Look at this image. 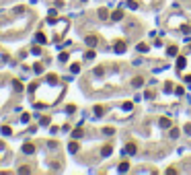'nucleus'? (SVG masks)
I'll use <instances>...</instances> for the list:
<instances>
[{
    "mask_svg": "<svg viewBox=\"0 0 191 175\" xmlns=\"http://www.w3.org/2000/svg\"><path fill=\"white\" fill-rule=\"evenodd\" d=\"M23 153H25V155H33V153H35V146L31 144V142H27V144H23Z\"/></svg>",
    "mask_w": 191,
    "mask_h": 175,
    "instance_id": "1",
    "label": "nucleus"
},
{
    "mask_svg": "<svg viewBox=\"0 0 191 175\" xmlns=\"http://www.w3.org/2000/svg\"><path fill=\"white\" fill-rule=\"evenodd\" d=\"M123 153L125 155H136V144H128V146L123 148Z\"/></svg>",
    "mask_w": 191,
    "mask_h": 175,
    "instance_id": "4",
    "label": "nucleus"
},
{
    "mask_svg": "<svg viewBox=\"0 0 191 175\" xmlns=\"http://www.w3.org/2000/svg\"><path fill=\"white\" fill-rule=\"evenodd\" d=\"M113 21H121V10H117V13H113V17H111Z\"/></svg>",
    "mask_w": 191,
    "mask_h": 175,
    "instance_id": "16",
    "label": "nucleus"
},
{
    "mask_svg": "<svg viewBox=\"0 0 191 175\" xmlns=\"http://www.w3.org/2000/svg\"><path fill=\"white\" fill-rule=\"evenodd\" d=\"M166 54H169V56H177V47H175V46H171L169 50H166Z\"/></svg>",
    "mask_w": 191,
    "mask_h": 175,
    "instance_id": "12",
    "label": "nucleus"
},
{
    "mask_svg": "<svg viewBox=\"0 0 191 175\" xmlns=\"http://www.w3.org/2000/svg\"><path fill=\"white\" fill-rule=\"evenodd\" d=\"M185 134L191 136V124H187V126H185Z\"/></svg>",
    "mask_w": 191,
    "mask_h": 175,
    "instance_id": "29",
    "label": "nucleus"
},
{
    "mask_svg": "<svg viewBox=\"0 0 191 175\" xmlns=\"http://www.w3.org/2000/svg\"><path fill=\"white\" fill-rule=\"evenodd\" d=\"M128 6H130L132 10H136V8H138V2H134V0H130V2H128Z\"/></svg>",
    "mask_w": 191,
    "mask_h": 175,
    "instance_id": "21",
    "label": "nucleus"
},
{
    "mask_svg": "<svg viewBox=\"0 0 191 175\" xmlns=\"http://www.w3.org/2000/svg\"><path fill=\"white\" fill-rule=\"evenodd\" d=\"M86 46H89V47H95L97 46V37H95V35H89V37H86Z\"/></svg>",
    "mask_w": 191,
    "mask_h": 175,
    "instance_id": "6",
    "label": "nucleus"
},
{
    "mask_svg": "<svg viewBox=\"0 0 191 175\" xmlns=\"http://www.w3.org/2000/svg\"><path fill=\"white\" fill-rule=\"evenodd\" d=\"M74 109H76L74 105H68V107H66V111H68V113H74Z\"/></svg>",
    "mask_w": 191,
    "mask_h": 175,
    "instance_id": "28",
    "label": "nucleus"
},
{
    "mask_svg": "<svg viewBox=\"0 0 191 175\" xmlns=\"http://www.w3.org/2000/svg\"><path fill=\"white\" fill-rule=\"evenodd\" d=\"M29 171H31L29 167H21V169H19V173H29Z\"/></svg>",
    "mask_w": 191,
    "mask_h": 175,
    "instance_id": "26",
    "label": "nucleus"
},
{
    "mask_svg": "<svg viewBox=\"0 0 191 175\" xmlns=\"http://www.w3.org/2000/svg\"><path fill=\"white\" fill-rule=\"evenodd\" d=\"M111 153H113V150H111V146H103V150H101V155H103V157H109Z\"/></svg>",
    "mask_w": 191,
    "mask_h": 175,
    "instance_id": "10",
    "label": "nucleus"
},
{
    "mask_svg": "<svg viewBox=\"0 0 191 175\" xmlns=\"http://www.w3.org/2000/svg\"><path fill=\"white\" fill-rule=\"evenodd\" d=\"M169 136H171L173 140H175V138H177V136H179V130H175V128H171V132H169Z\"/></svg>",
    "mask_w": 191,
    "mask_h": 175,
    "instance_id": "14",
    "label": "nucleus"
},
{
    "mask_svg": "<svg viewBox=\"0 0 191 175\" xmlns=\"http://www.w3.org/2000/svg\"><path fill=\"white\" fill-rule=\"evenodd\" d=\"M99 14H101V19H107V10L105 8H99Z\"/></svg>",
    "mask_w": 191,
    "mask_h": 175,
    "instance_id": "23",
    "label": "nucleus"
},
{
    "mask_svg": "<svg viewBox=\"0 0 191 175\" xmlns=\"http://www.w3.org/2000/svg\"><path fill=\"white\" fill-rule=\"evenodd\" d=\"M113 132H115V130H113V128H105V130H103V134H105V136H111V134H113Z\"/></svg>",
    "mask_w": 191,
    "mask_h": 175,
    "instance_id": "22",
    "label": "nucleus"
},
{
    "mask_svg": "<svg viewBox=\"0 0 191 175\" xmlns=\"http://www.w3.org/2000/svg\"><path fill=\"white\" fill-rule=\"evenodd\" d=\"M35 72L41 74V72H43V66H41V64H35Z\"/></svg>",
    "mask_w": 191,
    "mask_h": 175,
    "instance_id": "25",
    "label": "nucleus"
},
{
    "mask_svg": "<svg viewBox=\"0 0 191 175\" xmlns=\"http://www.w3.org/2000/svg\"><path fill=\"white\" fill-rule=\"evenodd\" d=\"M175 95H179V97H181V95H183V89L177 87V89H175Z\"/></svg>",
    "mask_w": 191,
    "mask_h": 175,
    "instance_id": "27",
    "label": "nucleus"
},
{
    "mask_svg": "<svg viewBox=\"0 0 191 175\" xmlns=\"http://www.w3.org/2000/svg\"><path fill=\"white\" fill-rule=\"evenodd\" d=\"M95 113H97V117H101V115H103V107H101V105H97V107H95Z\"/></svg>",
    "mask_w": 191,
    "mask_h": 175,
    "instance_id": "20",
    "label": "nucleus"
},
{
    "mask_svg": "<svg viewBox=\"0 0 191 175\" xmlns=\"http://www.w3.org/2000/svg\"><path fill=\"white\" fill-rule=\"evenodd\" d=\"M185 81H187V82H189V81H191V74H189V76H187V78H185Z\"/></svg>",
    "mask_w": 191,
    "mask_h": 175,
    "instance_id": "30",
    "label": "nucleus"
},
{
    "mask_svg": "<svg viewBox=\"0 0 191 175\" xmlns=\"http://www.w3.org/2000/svg\"><path fill=\"white\" fill-rule=\"evenodd\" d=\"M70 70H72L74 74H78V72H80V66H78V64H72V66H70Z\"/></svg>",
    "mask_w": 191,
    "mask_h": 175,
    "instance_id": "17",
    "label": "nucleus"
},
{
    "mask_svg": "<svg viewBox=\"0 0 191 175\" xmlns=\"http://www.w3.org/2000/svg\"><path fill=\"white\" fill-rule=\"evenodd\" d=\"M80 136H82V130L80 128H76L74 132H72V138H80Z\"/></svg>",
    "mask_w": 191,
    "mask_h": 175,
    "instance_id": "13",
    "label": "nucleus"
},
{
    "mask_svg": "<svg viewBox=\"0 0 191 175\" xmlns=\"http://www.w3.org/2000/svg\"><path fill=\"white\" fill-rule=\"evenodd\" d=\"M115 52L117 54H123V52H125V41H115Z\"/></svg>",
    "mask_w": 191,
    "mask_h": 175,
    "instance_id": "2",
    "label": "nucleus"
},
{
    "mask_svg": "<svg viewBox=\"0 0 191 175\" xmlns=\"http://www.w3.org/2000/svg\"><path fill=\"white\" fill-rule=\"evenodd\" d=\"M68 150H70V153H78V144H76V142H70Z\"/></svg>",
    "mask_w": 191,
    "mask_h": 175,
    "instance_id": "9",
    "label": "nucleus"
},
{
    "mask_svg": "<svg viewBox=\"0 0 191 175\" xmlns=\"http://www.w3.org/2000/svg\"><path fill=\"white\" fill-rule=\"evenodd\" d=\"M177 68H179V70H183V68H185V58H179V60H177Z\"/></svg>",
    "mask_w": 191,
    "mask_h": 175,
    "instance_id": "11",
    "label": "nucleus"
},
{
    "mask_svg": "<svg viewBox=\"0 0 191 175\" xmlns=\"http://www.w3.org/2000/svg\"><path fill=\"white\" fill-rule=\"evenodd\" d=\"M39 124H41V126H49V117H41Z\"/></svg>",
    "mask_w": 191,
    "mask_h": 175,
    "instance_id": "24",
    "label": "nucleus"
},
{
    "mask_svg": "<svg viewBox=\"0 0 191 175\" xmlns=\"http://www.w3.org/2000/svg\"><path fill=\"white\" fill-rule=\"evenodd\" d=\"M136 50L140 52V54H146V52H148V46H146V43H138Z\"/></svg>",
    "mask_w": 191,
    "mask_h": 175,
    "instance_id": "7",
    "label": "nucleus"
},
{
    "mask_svg": "<svg viewBox=\"0 0 191 175\" xmlns=\"http://www.w3.org/2000/svg\"><path fill=\"white\" fill-rule=\"evenodd\" d=\"M37 41H39V43H45L48 39H45V35L43 33H37Z\"/></svg>",
    "mask_w": 191,
    "mask_h": 175,
    "instance_id": "19",
    "label": "nucleus"
},
{
    "mask_svg": "<svg viewBox=\"0 0 191 175\" xmlns=\"http://www.w3.org/2000/svg\"><path fill=\"white\" fill-rule=\"evenodd\" d=\"M158 126H160V128H171V120H169V117H160Z\"/></svg>",
    "mask_w": 191,
    "mask_h": 175,
    "instance_id": "3",
    "label": "nucleus"
},
{
    "mask_svg": "<svg viewBox=\"0 0 191 175\" xmlns=\"http://www.w3.org/2000/svg\"><path fill=\"white\" fill-rule=\"evenodd\" d=\"M128 169H130V163H125V161H123L121 165H119V171H128Z\"/></svg>",
    "mask_w": 191,
    "mask_h": 175,
    "instance_id": "15",
    "label": "nucleus"
},
{
    "mask_svg": "<svg viewBox=\"0 0 191 175\" xmlns=\"http://www.w3.org/2000/svg\"><path fill=\"white\" fill-rule=\"evenodd\" d=\"M0 132H2L4 136H10V134H13V130H10V126H2V130H0Z\"/></svg>",
    "mask_w": 191,
    "mask_h": 175,
    "instance_id": "8",
    "label": "nucleus"
},
{
    "mask_svg": "<svg viewBox=\"0 0 191 175\" xmlns=\"http://www.w3.org/2000/svg\"><path fill=\"white\" fill-rule=\"evenodd\" d=\"M13 87H14V91H23V85H21L19 81H14V82H13Z\"/></svg>",
    "mask_w": 191,
    "mask_h": 175,
    "instance_id": "18",
    "label": "nucleus"
},
{
    "mask_svg": "<svg viewBox=\"0 0 191 175\" xmlns=\"http://www.w3.org/2000/svg\"><path fill=\"white\" fill-rule=\"evenodd\" d=\"M132 85H134V87H136V89H140V87H142V85H144V78H142V76H136V78L132 81Z\"/></svg>",
    "mask_w": 191,
    "mask_h": 175,
    "instance_id": "5",
    "label": "nucleus"
}]
</instances>
